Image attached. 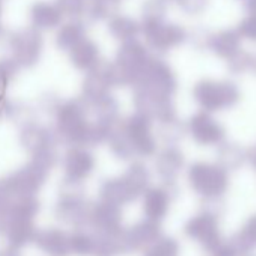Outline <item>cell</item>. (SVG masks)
<instances>
[{"label": "cell", "mask_w": 256, "mask_h": 256, "mask_svg": "<svg viewBox=\"0 0 256 256\" xmlns=\"http://www.w3.org/2000/svg\"><path fill=\"white\" fill-rule=\"evenodd\" d=\"M56 134L59 142L70 146L92 148L108 140L114 125H107L90 119L86 100L74 98L62 101L54 112Z\"/></svg>", "instance_id": "cell-1"}, {"label": "cell", "mask_w": 256, "mask_h": 256, "mask_svg": "<svg viewBox=\"0 0 256 256\" xmlns=\"http://www.w3.org/2000/svg\"><path fill=\"white\" fill-rule=\"evenodd\" d=\"M150 184V172L140 163L134 162L122 176L106 180L100 188L101 200L108 204L124 206L134 202L140 198L148 188Z\"/></svg>", "instance_id": "cell-2"}, {"label": "cell", "mask_w": 256, "mask_h": 256, "mask_svg": "<svg viewBox=\"0 0 256 256\" xmlns=\"http://www.w3.org/2000/svg\"><path fill=\"white\" fill-rule=\"evenodd\" d=\"M118 130L132 148L134 157H150L156 151V142L151 136L150 118L136 112L118 122Z\"/></svg>", "instance_id": "cell-3"}, {"label": "cell", "mask_w": 256, "mask_h": 256, "mask_svg": "<svg viewBox=\"0 0 256 256\" xmlns=\"http://www.w3.org/2000/svg\"><path fill=\"white\" fill-rule=\"evenodd\" d=\"M8 46L12 53V59L20 68H34L38 65L42 54V35L41 30L30 28H23L8 36Z\"/></svg>", "instance_id": "cell-4"}, {"label": "cell", "mask_w": 256, "mask_h": 256, "mask_svg": "<svg viewBox=\"0 0 256 256\" xmlns=\"http://www.w3.org/2000/svg\"><path fill=\"white\" fill-rule=\"evenodd\" d=\"M48 170L36 164L34 160L23 168L17 169L11 175L5 176V181L14 198L17 196H34L36 194L47 181Z\"/></svg>", "instance_id": "cell-5"}, {"label": "cell", "mask_w": 256, "mask_h": 256, "mask_svg": "<svg viewBox=\"0 0 256 256\" xmlns=\"http://www.w3.org/2000/svg\"><path fill=\"white\" fill-rule=\"evenodd\" d=\"M59 139H58L56 130H53L50 126L34 122L22 128L20 144L23 150L29 152L30 156H35L48 148H56Z\"/></svg>", "instance_id": "cell-6"}, {"label": "cell", "mask_w": 256, "mask_h": 256, "mask_svg": "<svg viewBox=\"0 0 256 256\" xmlns=\"http://www.w3.org/2000/svg\"><path fill=\"white\" fill-rule=\"evenodd\" d=\"M124 214L120 206L101 200L98 204H90L88 224L95 229V232H113L122 228Z\"/></svg>", "instance_id": "cell-7"}, {"label": "cell", "mask_w": 256, "mask_h": 256, "mask_svg": "<svg viewBox=\"0 0 256 256\" xmlns=\"http://www.w3.org/2000/svg\"><path fill=\"white\" fill-rule=\"evenodd\" d=\"M113 70L110 62H100L95 68L88 71L84 82H83V98L86 100H96L113 89Z\"/></svg>", "instance_id": "cell-8"}, {"label": "cell", "mask_w": 256, "mask_h": 256, "mask_svg": "<svg viewBox=\"0 0 256 256\" xmlns=\"http://www.w3.org/2000/svg\"><path fill=\"white\" fill-rule=\"evenodd\" d=\"M95 157L94 154L83 146H70V150L64 156V170L68 178L84 181L90 176L95 169Z\"/></svg>", "instance_id": "cell-9"}, {"label": "cell", "mask_w": 256, "mask_h": 256, "mask_svg": "<svg viewBox=\"0 0 256 256\" xmlns=\"http://www.w3.org/2000/svg\"><path fill=\"white\" fill-rule=\"evenodd\" d=\"M90 204L83 199H65L59 198L56 206H54V217L70 226L82 228L88 224V216H89Z\"/></svg>", "instance_id": "cell-10"}, {"label": "cell", "mask_w": 256, "mask_h": 256, "mask_svg": "<svg viewBox=\"0 0 256 256\" xmlns=\"http://www.w3.org/2000/svg\"><path fill=\"white\" fill-rule=\"evenodd\" d=\"M38 248H41L48 256H70V234L59 228H50L38 230L35 241Z\"/></svg>", "instance_id": "cell-11"}, {"label": "cell", "mask_w": 256, "mask_h": 256, "mask_svg": "<svg viewBox=\"0 0 256 256\" xmlns=\"http://www.w3.org/2000/svg\"><path fill=\"white\" fill-rule=\"evenodd\" d=\"M128 253L125 229L113 232H96L94 235L92 256H120Z\"/></svg>", "instance_id": "cell-12"}, {"label": "cell", "mask_w": 256, "mask_h": 256, "mask_svg": "<svg viewBox=\"0 0 256 256\" xmlns=\"http://www.w3.org/2000/svg\"><path fill=\"white\" fill-rule=\"evenodd\" d=\"M36 234L38 229L34 220H26V218H10L4 230L8 247L14 250H20L28 244L34 242Z\"/></svg>", "instance_id": "cell-13"}, {"label": "cell", "mask_w": 256, "mask_h": 256, "mask_svg": "<svg viewBox=\"0 0 256 256\" xmlns=\"http://www.w3.org/2000/svg\"><path fill=\"white\" fill-rule=\"evenodd\" d=\"M68 54H70V60H71L72 66L80 71H84V72L90 71L101 62L98 44L88 36H84L82 41H78L68 52Z\"/></svg>", "instance_id": "cell-14"}, {"label": "cell", "mask_w": 256, "mask_h": 256, "mask_svg": "<svg viewBox=\"0 0 256 256\" xmlns=\"http://www.w3.org/2000/svg\"><path fill=\"white\" fill-rule=\"evenodd\" d=\"M30 22L38 30H52L62 24L64 16L54 4L36 2L30 6Z\"/></svg>", "instance_id": "cell-15"}, {"label": "cell", "mask_w": 256, "mask_h": 256, "mask_svg": "<svg viewBox=\"0 0 256 256\" xmlns=\"http://www.w3.org/2000/svg\"><path fill=\"white\" fill-rule=\"evenodd\" d=\"M158 226L154 222H139L130 229H125L128 253L140 252L146 246H150L158 236Z\"/></svg>", "instance_id": "cell-16"}, {"label": "cell", "mask_w": 256, "mask_h": 256, "mask_svg": "<svg viewBox=\"0 0 256 256\" xmlns=\"http://www.w3.org/2000/svg\"><path fill=\"white\" fill-rule=\"evenodd\" d=\"M140 30H142L140 23H138L132 17L116 14L112 18H108L110 35L120 42H128V41L138 40V36L140 35Z\"/></svg>", "instance_id": "cell-17"}, {"label": "cell", "mask_w": 256, "mask_h": 256, "mask_svg": "<svg viewBox=\"0 0 256 256\" xmlns=\"http://www.w3.org/2000/svg\"><path fill=\"white\" fill-rule=\"evenodd\" d=\"M84 36H86V24L76 18L74 22H70L59 28V32L56 35V46L64 52H70Z\"/></svg>", "instance_id": "cell-18"}, {"label": "cell", "mask_w": 256, "mask_h": 256, "mask_svg": "<svg viewBox=\"0 0 256 256\" xmlns=\"http://www.w3.org/2000/svg\"><path fill=\"white\" fill-rule=\"evenodd\" d=\"M41 211V202L34 196H17L10 206V218L34 220Z\"/></svg>", "instance_id": "cell-19"}, {"label": "cell", "mask_w": 256, "mask_h": 256, "mask_svg": "<svg viewBox=\"0 0 256 256\" xmlns=\"http://www.w3.org/2000/svg\"><path fill=\"white\" fill-rule=\"evenodd\" d=\"M120 0H88L86 16L90 20H108L118 14Z\"/></svg>", "instance_id": "cell-20"}, {"label": "cell", "mask_w": 256, "mask_h": 256, "mask_svg": "<svg viewBox=\"0 0 256 256\" xmlns=\"http://www.w3.org/2000/svg\"><path fill=\"white\" fill-rule=\"evenodd\" d=\"M144 211L151 220H157L166 212V196L160 188H151L145 192Z\"/></svg>", "instance_id": "cell-21"}, {"label": "cell", "mask_w": 256, "mask_h": 256, "mask_svg": "<svg viewBox=\"0 0 256 256\" xmlns=\"http://www.w3.org/2000/svg\"><path fill=\"white\" fill-rule=\"evenodd\" d=\"M6 119L14 120L16 125H18L20 128H23L26 125H30V124L36 122V113H35L34 107H30L26 102L11 101V107H10V112H8V118Z\"/></svg>", "instance_id": "cell-22"}, {"label": "cell", "mask_w": 256, "mask_h": 256, "mask_svg": "<svg viewBox=\"0 0 256 256\" xmlns=\"http://www.w3.org/2000/svg\"><path fill=\"white\" fill-rule=\"evenodd\" d=\"M94 235H89L80 229L70 234V250L76 256H92Z\"/></svg>", "instance_id": "cell-23"}, {"label": "cell", "mask_w": 256, "mask_h": 256, "mask_svg": "<svg viewBox=\"0 0 256 256\" xmlns=\"http://www.w3.org/2000/svg\"><path fill=\"white\" fill-rule=\"evenodd\" d=\"M18 71L20 66L12 58L0 60V94H5L6 89L14 83L18 76Z\"/></svg>", "instance_id": "cell-24"}, {"label": "cell", "mask_w": 256, "mask_h": 256, "mask_svg": "<svg viewBox=\"0 0 256 256\" xmlns=\"http://www.w3.org/2000/svg\"><path fill=\"white\" fill-rule=\"evenodd\" d=\"M54 5L59 8L64 17L78 18L82 16H86L88 0H56Z\"/></svg>", "instance_id": "cell-25"}, {"label": "cell", "mask_w": 256, "mask_h": 256, "mask_svg": "<svg viewBox=\"0 0 256 256\" xmlns=\"http://www.w3.org/2000/svg\"><path fill=\"white\" fill-rule=\"evenodd\" d=\"M59 198H65V199H83V198H86L83 181H77V180L65 176V180L59 186Z\"/></svg>", "instance_id": "cell-26"}, {"label": "cell", "mask_w": 256, "mask_h": 256, "mask_svg": "<svg viewBox=\"0 0 256 256\" xmlns=\"http://www.w3.org/2000/svg\"><path fill=\"white\" fill-rule=\"evenodd\" d=\"M14 200V196L5 181V178L0 180V220L8 222L10 220V206Z\"/></svg>", "instance_id": "cell-27"}, {"label": "cell", "mask_w": 256, "mask_h": 256, "mask_svg": "<svg viewBox=\"0 0 256 256\" xmlns=\"http://www.w3.org/2000/svg\"><path fill=\"white\" fill-rule=\"evenodd\" d=\"M60 102H62V100L56 94L47 92V94H44L40 98V108L42 112H46V113H53L54 114V112L58 110V107H59Z\"/></svg>", "instance_id": "cell-28"}, {"label": "cell", "mask_w": 256, "mask_h": 256, "mask_svg": "<svg viewBox=\"0 0 256 256\" xmlns=\"http://www.w3.org/2000/svg\"><path fill=\"white\" fill-rule=\"evenodd\" d=\"M145 256H172V246L169 241H163L150 248Z\"/></svg>", "instance_id": "cell-29"}, {"label": "cell", "mask_w": 256, "mask_h": 256, "mask_svg": "<svg viewBox=\"0 0 256 256\" xmlns=\"http://www.w3.org/2000/svg\"><path fill=\"white\" fill-rule=\"evenodd\" d=\"M10 107H11V100H8L5 94H0V119L8 118Z\"/></svg>", "instance_id": "cell-30"}, {"label": "cell", "mask_w": 256, "mask_h": 256, "mask_svg": "<svg viewBox=\"0 0 256 256\" xmlns=\"http://www.w3.org/2000/svg\"><path fill=\"white\" fill-rule=\"evenodd\" d=\"M0 256H20L18 250H14V248H4V250H0Z\"/></svg>", "instance_id": "cell-31"}]
</instances>
